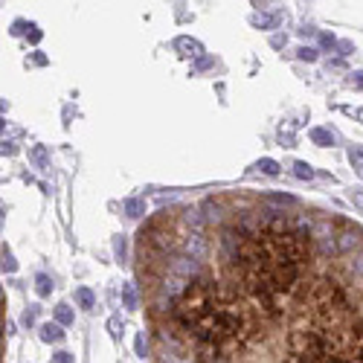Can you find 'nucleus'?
Masks as SVG:
<instances>
[{"instance_id":"1","label":"nucleus","mask_w":363,"mask_h":363,"mask_svg":"<svg viewBox=\"0 0 363 363\" xmlns=\"http://www.w3.org/2000/svg\"><path fill=\"white\" fill-rule=\"evenodd\" d=\"M308 256V235L288 227L285 221H270L262 230L250 232L238 241L235 273L247 294L262 302L270 317L279 314L285 297L297 291L299 267Z\"/></svg>"},{"instance_id":"2","label":"nucleus","mask_w":363,"mask_h":363,"mask_svg":"<svg viewBox=\"0 0 363 363\" xmlns=\"http://www.w3.org/2000/svg\"><path fill=\"white\" fill-rule=\"evenodd\" d=\"M172 314L183 334L195 340L203 352H227L232 346H244L256 329V320L241 297L212 279L189 282L175 299Z\"/></svg>"},{"instance_id":"3","label":"nucleus","mask_w":363,"mask_h":363,"mask_svg":"<svg viewBox=\"0 0 363 363\" xmlns=\"http://www.w3.org/2000/svg\"><path fill=\"white\" fill-rule=\"evenodd\" d=\"M175 50L181 52V55H192V58H200V55H203V47H200V41L189 38V35H181V38L175 41Z\"/></svg>"},{"instance_id":"4","label":"nucleus","mask_w":363,"mask_h":363,"mask_svg":"<svg viewBox=\"0 0 363 363\" xmlns=\"http://www.w3.org/2000/svg\"><path fill=\"white\" fill-rule=\"evenodd\" d=\"M41 340H44V343H58V340H64V326H58V323H44V326H41Z\"/></svg>"},{"instance_id":"5","label":"nucleus","mask_w":363,"mask_h":363,"mask_svg":"<svg viewBox=\"0 0 363 363\" xmlns=\"http://www.w3.org/2000/svg\"><path fill=\"white\" fill-rule=\"evenodd\" d=\"M122 305H125L128 311H137V305H140V299H137V288H134L131 282H125V285H122Z\"/></svg>"},{"instance_id":"6","label":"nucleus","mask_w":363,"mask_h":363,"mask_svg":"<svg viewBox=\"0 0 363 363\" xmlns=\"http://www.w3.org/2000/svg\"><path fill=\"white\" fill-rule=\"evenodd\" d=\"M125 215H128V218H143V215H146V200L143 198H128L125 200Z\"/></svg>"},{"instance_id":"7","label":"nucleus","mask_w":363,"mask_h":363,"mask_svg":"<svg viewBox=\"0 0 363 363\" xmlns=\"http://www.w3.org/2000/svg\"><path fill=\"white\" fill-rule=\"evenodd\" d=\"M308 137H311V140L317 143V146H323V149H329V146H334V134H331V131H326V128H311V134H308Z\"/></svg>"},{"instance_id":"8","label":"nucleus","mask_w":363,"mask_h":363,"mask_svg":"<svg viewBox=\"0 0 363 363\" xmlns=\"http://www.w3.org/2000/svg\"><path fill=\"white\" fill-rule=\"evenodd\" d=\"M29 160H32L35 166H41V169H47V163H50L47 146H32V149H29Z\"/></svg>"},{"instance_id":"9","label":"nucleus","mask_w":363,"mask_h":363,"mask_svg":"<svg viewBox=\"0 0 363 363\" xmlns=\"http://www.w3.org/2000/svg\"><path fill=\"white\" fill-rule=\"evenodd\" d=\"M76 302H79V308H93L96 305V294L90 288H79L76 291Z\"/></svg>"},{"instance_id":"10","label":"nucleus","mask_w":363,"mask_h":363,"mask_svg":"<svg viewBox=\"0 0 363 363\" xmlns=\"http://www.w3.org/2000/svg\"><path fill=\"white\" fill-rule=\"evenodd\" d=\"M55 323H58V326H70V323H73V308L64 305V302L55 305Z\"/></svg>"},{"instance_id":"11","label":"nucleus","mask_w":363,"mask_h":363,"mask_svg":"<svg viewBox=\"0 0 363 363\" xmlns=\"http://www.w3.org/2000/svg\"><path fill=\"white\" fill-rule=\"evenodd\" d=\"M35 291H38V297H50V291H52V279L47 276V273H41V276L35 279Z\"/></svg>"},{"instance_id":"12","label":"nucleus","mask_w":363,"mask_h":363,"mask_svg":"<svg viewBox=\"0 0 363 363\" xmlns=\"http://www.w3.org/2000/svg\"><path fill=\"white\" fill-rule=\"evenodd\" d=\"M294 175H297L299 181H311V178H314V169L305 163V160H297V163H294Z\"/></svg>"},{"instance_id":"13","label":"nucleus","mask_w":363,"mask_h":363,"mask_svg":"<svg viewBox=\"0 0 363 363\" xmlns=\"http://www.w3.org/2000/svg\"><path fill=\"white\" fill-rule=\"evenodd\" d=\"M276 23H279V17H276V15H253V26L270 29V26H276Z\"/></svg>"},{"instance_id":"14","label":"nucleus","mask_w":363,"mask_h":363,"mask_svg":"<svg viewBox=\"0 0 363 363\" xmlns=\"http://www.w3.org/2000/svg\"><path fill=\"white\" fill-rule=\"evenodd\" d=\"M256 169H262L264 175H270V178H273V175H279L282 166L276 163V160H270V157H264V160H259V163H256Z\"/></svg>"},{"instance_id":"15","label":"nucleus","mask_w":363,"mask_h":363,"mask_svg":"<svg viewBox=\"0 0 363 363\" xmlns=\"http://www.w3.org/2000/svg\"><path fill=\"white\" fill-rule=\"evenodd\" d=\"M212 64H215L212 55H200L198 61H195V67H192V70H195V73H203V70H209Z\"/></svg>"},{"instance_id":"16","label":"nucleus","mask_w":363,"mask_h":363,"mask_svg":"<svg viewBox=\"0 0 363 363\" xmlns=\"http://www.w3.org/2000/svg\"><path fill=\"white\" fill-rule=\"evenodd\" d=\"M3 270H6V273H15L17 270V262H15V256H12L9 250H3Z\"/></svg>"},{"instance_id":"17","label":"nucleus","mask_w":363,"mask_h":363,"mask_svg":"<svg viewBox=\"0 0 363 363\" xmlns=\"http://www.w3.org/2000/svg\"><path fill=\"white\" fill-rule=\"evenodd\" d=\"M349 160H352V166L358 169V175L363 178V151H361V149H358V151H352V154H349Z\"/></svg>"},{"instance_id":"18","label":"nucleus","mask_w":363,"mask_h":363,"mask_svg":"<svg viewBox=\"0 0 363 363\" xmlns=\"http://www.w3.org/2000/svg\"><path fill=\"white\" fill-rule=\"evenodd\" d=\"M297 55L302 58V61H317V50H314V47H299Z\"/></svg>"},{"instance_id":"19","label":"nucleus","mask_w":363,"mask_h":363,"mask_svg":"<svg viewBox=\"0 0 363 363\" xmlns=\"http://www.w3.org/2000/svg\"><path fill=\"white\" fill-rule=\"evenodd\" d=\"M26 38H29L32 44H41V38H44V32H41V29H38L35 23H29V32H26Z\"/></svg>"},{"instance_id":"20","label":"nucleus","mask_w":363,"mask_h":363,"mask_svg":"<svg viewBox=\"0 0 363 363\" xmlns=\"http://www.w3.org/2000/svg\"><path fill=\"white\" fill-rule=\"evenodd\" d=\"M134 349H137V355H140V358H146V337H143V334H137V340H134Z\"/></svg>"},{"instance_id":"21","label":"nucleus","mask_w":363,"mask_h":363,"mask_svg":"<svg viewBox=\"0 0 363 363\" xmlns=\"http://www.w3.org/2000/svg\"><path fill=\"white\" fill-rule=\"evenodd\" d=\"M52 363H73V355H70V352H58V355L52 358Z\"/></svg>"},{"instance_id":"22","label":"nucleus","mask_w":363,"mask_h":363,"mask_svg":"<svg viewBox=\"0 0 363 363\" xmlns=\"http://www.w3.org/2000/svg\"><path fill=\"white\" fill-rule=\"evenodd\" d=\"M108 329H111V334H114L116 340L122 337V329H119V320H111V323H108Z\"/></svg>"},{"instance_id":"23","label":"nucleus","mask_w":363,"mask_h":363,"mask_svg":"<svg viewBox=\"0 0 363 363\" xmlns=\"http://www.w3.org/2000/svg\"><path fill=\"white\" fill-rule=\"evenodd\" d=\"M35 314H38V308H35V305L26 314H23V323H26V326H35Z\"/></svg>"},{"instance_id":"24","label":"nucleus","mask_w":363,"mask_h":363,"mask_svg":"<svg viewBox=\"0 0 363 363\" xmlns=\"http://www.w3.org/2000/svg\"><path fill=\"white\" fill-rule=\"evenodd\" d=\"M320 44H323V47H334V44H337V41H334V35L323 32V35H320Z\"/></svg>"},{"instance_id":"25","label":"nucleus","mask_w":363,"mask_h":363,"mask_svg":"<svg viewBox=\"0 0 363 363\" xmlns=\"http://www.w3.org/2000/svg\"><path fill=\"white\" fill-rule=\"evenodd\" d=\"M116 256H119V259H122V256H125V238H122V235H119V238H116Z\"/></svg>"},{"instance_id":"26","label":"nucleus","mask_w":363,"mask_h":363,"mask_svg":"<svg viewBox=\"0 0 363 363\" xmlns=\"http://www.w3.org/2000/svg\"><path fill=\"white\" fill-rule=\"evenodd\" d=\"M352 84H355V87H361V90H363V70H358V73L352 76Z\"/></svg>"},{"instance_id":"27","label":"nucleus","mask_w":363,"mask_h":363,"mask_svg":"<svg viewBox=\"0 0 363 363\" xmlns=\"http://www.w3.org/2000/svg\"><path fill=\"white\" fill-rule=\"evenodd\" d=\"M32 61H35L38 67H44V64H47V55H41V52H32Z\"/></svg>"},{"instance_id":"28","label":"nucleus","mask_w":363,"mask_h":363,"mask_svg":"<svg viewBox=\"0 0 363 363\" xmlns=\"http://www.w3.org/2000/svg\"><path fill=\"white\" fill-rule=\"evenodd\" d=\"M15 143H3V154H6V157H12V154H15Z\"/></svg>"},{"instance_id":"29","label":"nucleus","mask_w":363,"mask_h":363,"mask_svg":"<svg viewBox=\"0 0 363 363\" xmlns=\"http://www.w3.org/2000/svg\"><path fill=\"white\" fill-rule=\"evenodd\" d=\"M352 200H355V203L363 209V192H355V195H352Z\"/></svg>"}]
</instances>
